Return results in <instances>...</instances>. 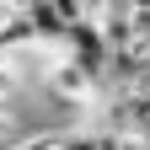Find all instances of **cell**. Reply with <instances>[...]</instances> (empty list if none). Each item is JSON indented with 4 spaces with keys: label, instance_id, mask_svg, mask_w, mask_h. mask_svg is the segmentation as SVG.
<instances>
[{
    "label": "cell",
    "instance_id": "cell-4",
    "mask_svg": "<svg viewBox=\"0 0 150 150\" xmlns=\"http://www.w3.org/2000/svg\"><path fill=\"white\" fill-rule=\"evenodd\" d=\"M134 38L150 43V6H134Z\"/></svg>",
    "mask_w": 150,
    "mask_h": 150
},
{
    "label": "cell",
    "instance_id": "cell-3",
    "mask_svg": "<svg viewBox=\"0 0 150 150\" xmlns=\"http://www.w3.org/2000/svg\"><path fill=\"white\" fill-rule=\"evenodd\" d=\"M0 150H16V118H11V107H0Z\"/></svg>",
    "mask_w": 150,
    "mask_h": 150
},
{
    "label": "cell",
    "instance_id": "cell-1",
    "mask_svg": "<svg viewBox=\"0 0 150 150\" xmlns=\"http://www.w3.org/2000/svg\"><path fill=\"white\" fill-rule=\"evenodd\" d=\"M43 86H48V97L59 102V107H97V97H102L97 75H86L81 64H70L64 54H54V59H48Z\"/></svg>",
    "mask_w": 150,
    "mask_h": 150
},
{
    "label": "cell",
    "instance_id": "cell-2",
    "mask_svg": "<svg viewBox=\"0 0 150 150\" xmlns=\"http://www.w3.org/2000/svg\"><path fill=\"white\" fill-rule=\"evenodd\" d=\"M16 150H70V134H32V139H22Z\"/></svg>",
    "mask_w": 150,
    "mask_h": 150
}]
</instances>
